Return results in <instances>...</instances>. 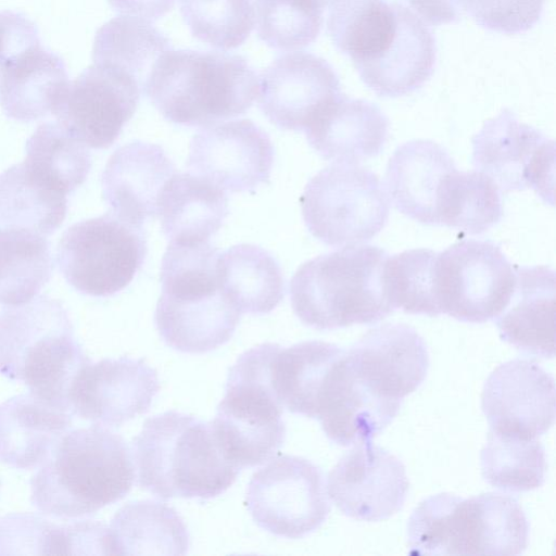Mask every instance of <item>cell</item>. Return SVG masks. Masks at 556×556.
I'll return each mask as SVG.
<instances>
[{"label":"cell","instance_id":"obj_31","mask_svg":"<svg viewBox=\"0 0 556 556\" xmlns=\"http://www.w3.org/2000/svg\"><path fill=\"white\" fill-rule=\"evenodd\" d=\"M111 555H185L187 527L177 511L160 502L123 506L109 527Z\"/></svg>","mask_w":556,"mask_h":556},{"label":"cell","instance_id":"obj_35","mask_svg":"<svg viewBox=\"0 0 556 556\" xmlns=\"http://www.w3.org/2000/svg\"><path fill=\"white\" fill-rule=\"evenodd\" d=\"M170 49L169 39L149 21L121 15L98 29L92 60L93 63L111 65L130 75L143 92L154 64Z\"/></svg>","mask_w":556,"mask_h":556},{"label":"cell","instance_id":"obj_26","mask_svg":"<svg viewBox=\"0 0 556 556\" xmlns=\"http://www.w3.org/2000/svg\"><path fill=\"white\" fill-rule=\"evenodd\" d=\"M448 152L429 139L400 146L386 169V191L390 203L403 215L425 225H437L440 187L455 169Z\"/></svg>","mask_w":556,"mask_h":556},{"label":"cell","instance_id":"obj_18","mask_svg":"<svg viewBox=\"0 0 556 556\" xmlns=\"http://www.w3.org/2000/svg\"><path fill=\"white\" fill-rule=\"evenodd\" d=\"M481 408L490 430L536 439L555 421L554 378L533 361L506 362L485 380Z\"/></svg>","mask_w":556,"mask_h":556},{"label":"cell","instance_id":"obj_6","mask_svg":"<svg viewBox=\"0 0 556 556\" xmlns=\"http://www.w3.org/2000/svg\"><path fill=\"white\" fill-rule=\"evenodd\" d=\"M89 361L59 300L39 295L0 313V372L30 393L70 410L68 388Z\"/></svg>","mask_w":556,"mask_h":556},{"label":"cell","instance_id":"obj_13","mask_svg":"<svg viewBox=\"0 0 556 556\" xmlns=\"http://www.w3.org/2000/svg\"><path fill=\"white\" fill-rule=\"evenodd\" d=\"M471 143L473 166L501 191L533 189L554 204V140L504 109L484 122Z\"/></svg>","mask_w":556,"mask_h":556},{"label":"cell","instance_id":"obj_28","mask_svg":"<svg viewBox=\"0 0 556 556\" xmlns=\"http://www.w3.org/2000/svg\"><path fill=\"white\" fill-rule=\"evenodd\" d=\"M511 305L497 316L501 338L529 354H555V273L547 266H516Z\"/></svg>","mask_w":556,"mask_h":556},{"label":"cell","instance_id":"obj_11","mask_svg":"<svg viewBox=\"0 0 556 556\" xmlns=\"http://www.w3.org/2000/svg\"><path fill=\"white\" fill-rule=\"evenodd\" d=\"M433 286L441 314L460 321L484 323L508 306L516 270L498 245L464 240L437 254Z\"/></svg>","mask_w":556,"mask_h":556},{"label":"cell","instance_id":"obj_32","mask_svg":"<svg viewBox=\"0 0 556 556\" xmlns=\"http://www.w3.org/2000/svg\"><path fill=\"white\" fill-rule=\"evenodd\" d=\"M218 277L222 292L241 314H267L283 299L280 266L258 245L241 243L222 252Z\"/></svg>","mask_w":556,"mask_h":556},{"label":"cell","instance_id":"obj_20","mask_svg":"<svg viewBox=\"0 0 556 556\" xmlns=\"http://www.w3.org/2000/svg\"><path fill=\"white\" fill-rule=\"evenodd\" d=\"M345 355L355 375L369 389L393 400L414 392L429 368L424 339L405 324H384L370 329Z\"/></svg>","mask_w":556,"mask_h":556},{"label":"cell","instance_id":"obj_16","mask_svg":"<svg viewBox=\"0 0 556 556\" xmlns=\"http://www.w3.org/2000/svg\"><path fill=\"white\" fill-rule=\"evenodd\" d=\"M409 481L403 463L371 441L355 444L327 479V493L338 509L362 521H381L403 506Z\"/></svg>","mask_w":556,"mask_h":556},{"label":"cell","instance_id":"obj_19","mask_svg":"<svg viewBox=\"0 0 556 556\" xmlns=\"http://www.w3.org/2000/svg\"><path fill=\"white\" fill-rule=\"evenodd\" d=\"M340 94L330 64L307 52L279 56L258 78V106L281 129L304 130Z\"/></svg>","mask_w":556,"mask_h":556},{"label":"cell","instance_id":"obj_1","mask_svg":"<svg viewBox=\"0 0 556 556\" xmlns=\"http://www.w3.org/2000/svg\"><path fill=\"white\" fill-rule=\"evenodd\" d=\"M327 30L363 83L380 97L407 94L432 75V33L397 0H330Z\"/></svg>","mask_w":556,"mask_h":556},{"label":"cell","instance_id":"obj_40","mask_svg":"<svg viewBox=\"0 0 556 556\" xmlns=\"http://www.w3.org/2000/svg\"><path fill=\"white\" fill-rule=\"evenodd\" d=\"M437 254L430 249H413L388 256L384 285L393 308H402L408 314H441L433 286Z\"/></svg>","mask_w":556,"mask_h":556},{"label":"cell","instance_id":"obj_45","mask_svg":"<svg viewBox=\"0 0 556 556\" xmlns=\"http://www.w3.org/2000/svg\"><path fill=\"white\" fill-rule=\"evenodd\" d=\"M426 23L432 26L454 23L460 12L454 0H404Z\"/></svg>","mask_w":556,"mask_h":556},{"label":"cell","instance_id":"obj_4","mask_svg":"<svg viewBox=\"0 0 556 556\" xmlns=\"http://www.w3.org/2000/svg\"><path fill=\"white\" fill-rule=\"evenodd\" d=\"M143 93L172 123L210 126L244 114L257 98L258 77L238 54L170 49L154 64Z\"/></svg>","mask_w":556,"mask_h":556},{"label":"cell","instance_id":"obj_10","mask_svg":"<svg viewBox=\"0 0 556 556\" xmlns=\"http://www.w3.org/2000/svg\"><path fill=\"white\" fill-rule=\"evenodd\" d=\"M147 251L144 229L108 212L72 225L59 241L56 262L76 290L109 296L130 283Z\"/></svg>","mask_w":556,"mask_h":556},{"label":"cell","instance_id":"obj_24","mask_svg":"<svg viewBox=\"0 0 556 556\" xmlns=\"http://www.w3.org/2000/svg\"><path fill=\"white\" fill-rule=\"evenodd\" d=\"M241 313L222 290L212 293L167 295L161 293L154 321L165 343L184 353H205L226 343Z\"/></svg>","mask_w":556,"mask_h":556},{"label":"cell","instance_id":"obj_42","mask_svg":"<svg viewBox=\"0 0 556 556\" xmlns=\"http://www.w3.org/2000/svg\"><path fill=\"white\" fill-rule=\"evenodd\" d=\"M0 554L72 555L71 525H55L30 514L0 519Z\"/></svg>","mask_w":556,"mask_h":556},{"label":"cell","instance_id":"obj_47","mask_svg":"<svg viewBox=\"0 0 556 556\" xmlns=\"http://www.w3.org/2000/svg\"><path fill=\"white\" fill-rule=\"evenodd\" d=\"M319 4H321L324 8H326L330 0H316Z\"/></svg>","mask_w":556,"mask_h":556},{"label":"cell","instance_id":"obj_29","mask_svg":"<svg viewBox=\"0 0 556 556\" xmlns=\"http://www.w3.org/2000/svg\"><path fill=\"white\" fill-rule=\"evenodd\" d=\"M156 214L169 241H210L228 215V198L199 175L174 174L160 191Z\"/></svg>","mask_w":556,"mask_h":556},{"label":"cell","instance_id":"obj_27","mask_svg":"<svg viewBox=\"0 0 556 556\" xmlns=\"http://www.w3.org/2000/svg\"><path fill=\"white\" fill-rule=\"evenodd\" d=\"M70 81L63 60L33 46L0 68V105L15 121L31 122L54 114Z\"/></svg>","mask_w":556,"mask_h":556},{"label":"cell","instance_id":"obj_14","mask_svg":"<svg viewBox=\"0 0 556 556\" xmlns=\"http://www.w3.org/2000/svg\"><path fill=\"white\" fill-rule=\"evenodd\" d=\"M141 92L130 75L111 65L93 63L70 83L53 115L85 146L106 149L135 114Z\"/></svg>","mask_w":556,"mask_h":556},{"label":"cell","instance_id":"obj_43","mask_svg":"<svg viewBox=\"0 0 556 556\" xmlns=\"http://www.w3.org/2000/svg\"><path fill=\"white\" fill-rule=\"evenodd\" d=\"M477 24L502 34L530 29L539 20L544 0H454Z\"/></svg>","mask_w":556,"mask_h":556},{"label":"cell","instance_id":"obj_3","mask_svg":"<svg viewBox=\"0 0 556 556\" xmlns=\"http://www.w3.org/2000/svg\"><path fill=\"white\" fill-rule=\"evenodd\" d=\"M131 444L138 484L163 500L215 497L240 471L224 457L210 422L176 410L146 419Z\"/></svg>","mask_w":556,"mask_h":556},{"label":"cell","instance_id":"obj_5","mask_svg":"<svg viewBox=\"0 0 556 556\" xmlns=\"http://www.w3.org/2000/svg\"><path fill=\"white\" fill-rule=\"evenodd\" d=\"M384 250L351 244L302 264L290 281L299 319L319 330L372 324L393 312L384 285Z\"/></svg>","mask_w":556,"mask_h":556},{"label":"cell","instance_id":"obj_9","mask_svg":"<svg viewBox=\"0 0 556 556\" xmlns=\"http://www.w3.org/2000/svg\"><path fill=\"white\" fill-rule=\"evenodd\" d=\"M300 204L309 232L330 247L372 239L390 213L379 177L352 163H333L318 172L305 186Z\"/></svg>","mask_w":556,"mask_h":556},{"label":"cell","instance_id":"obj_25","mask_svg":"<svg viewBox=\"0 0 556 556\" xmlns=\"http://www.w3.org/2000/svg\"><path fill=\"white\" fill-rule=\"evenodd\" d=\"M73 422V414L30 392L0 404V460L16 469L39 467Z\"/></svg>","mask_w":556,"mask_h":556},{"label":"cell","instance_id":"obj_12","mask_svg":"<svg viewBox=\"0 0 556 556\" xmlns=\"http://www.w3.org/2000/svg\"><path fill=\"white\" fill-rule=\"evenodd\" d=\"M245 504L260 528L288 539L315 531L330 511L321 470L306 458L287 454L252 476Z\"/></svg>","mask_w":556,"mask_h":556},{"label":"cell","instance_id":"obj_37","mask_svg":"<svg viewBox=\"0 0 556 556\" xmlns=\"http://www.w3.org/2000/svg\"><path fill=\"white\" fill-rule=\"evenodd\" d=\"M23 162L37 176L65 194L85 182L91 167L87 146L58 122L38 126L26 142Z\"/></svg>","mask_w":556,"mask_h":556},{"label":"cell","instance_id":"obj_2","mask_svg":"<svg viewBox=\"0 0 556 556\" xmlns=\"http://www.w3.org/2000/svg\"><path fill=\"white\" fill-rule=\"evenodd\" d=\"M136 470L126 441L106 427L70 430L30 479V501L43 515L74 519L122 500Z\"/></svg>","mask_w":556,"mask_h":556},{"label":"cell","instance_id":"obj_36","mask_svg":"<svg viewBox=\"0 0 556 556\" xmlns=\"http://www.w3.org/2000/svg\"><path fill=\"white\" fill-rule=\"evenodd\" d=\"M502 214L500 189L484 173L455 168L444 178L437 201V225L478 235L497 224Z\"/></svg>","mask_w":556,"mask_h":556},{"label":"cell","instance_id":"obj_15","mask_svg":"<svg viewBox=\"0 0 556 556\" xmlns=\"http://www.w3.org/2000/svg\"><path fill=\"white\" fill-rule=\"evenodd\" d=\"M160 390L156 370L143 358L87 362L67 392L71 413L102 427H118L148 412Z\"/></svg>","mask_w":556,"mask_h":556},{"label":"cell","instance_id":"obj_22","mask_svg":"<svg viewBox=\"0 0 556 556\" xmlns=\"http://www.w3.org/2000/svg\"><path fill=\"white\" fill-rule=\"evenodd\" d=\"M176 168L157 144L140 140L118 148L102 173V194L119 219L142 227L156 214V201Z\"/></svg>","mask_w":556,"mask_h":556},{"label":"cell","instance_id":"obj_33","mask_svg":"<svg viewBox=\"0 0 556 556\" xmlns=\"http://www.w3.org/2000/svg\"><path fill=\"white\" fill-rule=\"evenodd\" d=\"M66 210V194L38 177L24 162L0 174L1 224L48 237L61 226Z\"/></svg>","mask_w":556,"mask_h":556},{"label":"cell","instance_id":"obj_21","mask_svg":"<svg viewBox=\"0 0 556 556\" xmlns=\"http://www.w3.org/2000/svg\"><path fill=\"white\" fill-rule=\"evenodd\" d=\"M402 400L381 396L351 368L345 351L320 392L316 419L325 434L343 446L371 441L396 416Z\"/></svg>","mask_w":556,"mask_h":556},{"label":"cell","instance_id":"obj_41","mask_svg":"<svg viewBox=\"0 0 556 556\" xmlns=\"http://www.w3.org/2000/svg\"><path fill=\"white\" fill-rule=\"evenodd\" d=\"M180 13L197 39L225 50L243 43L254 26L251 0H180Z\"/></svg>","mask_w":556,"mask_h":556},{"label":"cell","instance_id":"obj_39","mask_svg":"<svg viewBox=\"0 0 556 556\" xmlns=\"http://www.w3.org/2000/svg\"><path fill=\"white\" fill-rule=\"evenodd\" d=\"M253 10L258 38L270 48L291 51L317 38L325 8L316 0H255Z\"/></svg>","mask_w":556,"mask_h":556},{"label":"cell","instance_id":"obj_44","mask_svg":"<svg viewBox=\"0 0 556 556\" xmlns=\"http://www.w3.org/2000/svg\"><path fill=\"white\" fill-rule=\"evenodd\" d=\"M36 25L21 13L0 11V68L12 56L39 45Z\"/></svg>","mask_w":556,"mask_h":556},{"label":"cell","instance_id":"obj_34","mask_svg":"<svg viewBox=\"0 0 556 556\" xmlns=\"http://www.w3.org/2000/svg\"><path fill=\"white\" fill-rule=\"evenodd\" d=\"M52 271L47 237L0 223V304L29 302L50 280Z\"/></svg>","mask_w":556,"mask_h":556},{"label":"cell","instance_id":"obj_38","mask_svg":"<svg viewBox=\"0 0 556 556\" xmlns=\"http://www.w3.org/2000/svg\"><path fill=\"white\" fill-rule=\"evenodd\" d=\"M481 473L492 486L528 492L544 483L545 452L536 439H522L490 430L480 453Z\"/></svg>","mask_w":556,"mask_h":556},{"label":"cell","instance_id":"obj_30","mask_svg":"<svg viewBox=\"0 0 556 556\" xmlns=\"http://www.w3.org/2000/svg\"><path fill=\"white\" fill-rule=\"evenodd\" d=\"M344 351L325 341H304L282 349L270 359V384L283 408L316 418L323 387Z\"/></svg>","mask_w":556,"mask_h":556},{"label":"cell","instance_id":"obj_46","mask_svg":"<svg viewBox=\"0 0 556 556\" xmlns=\"http://www.w3.org/2000/svg\"><path fill=\"white\" fill-rule=\"evenodd\" d=\"M112 8L124 15L154 21L166 14L175 0H108Z\"/></svg>","mask_w":556,"mask_h":556},{"label":"cell","instance_id":"obj_7","mask_svg":"<svg viewBox=\"0 0 556 556\" xmlns=\"http://www.w3.org/2000/svg\"><path fill=\"white\" fill-rule=\"evenodd\" d=\"M529 525L511 496L488 492L463 498L452 493L419 503L407 522L413 555H495L525 552Z\"/></svg>","mask_w":556,"mask_h":556},{"label":"cell","instance_id":"obj_17","mask_svg":"<svg viewBox=\"0 0 556 556\" xmlns=\"http://www.w3.org/2000/svg\"><path fill=\"white\" fill-rule=\"evenodd\" d=\"M274 147L251 119L210 125L190 143L187 166L193 174L230 192L269 185Z\"/></svg>","mask_w":556,"mask_h":556},{"label":"cell","instance_id":"obj_23","mask_svg":"<svg viewBox=\"0 0 556 556\" xmlns=\"http://www.w3.org/2000/svg\"><path fill=\"white\" fill-rule=\"evenodd\" d=\"M304 131L311 147L325 160L357 164L381 152L389 121L376 104L341 93Z\"/></svg>","mask_w":556,"mask_h":556},{"label":"cell","instance_id":"obj_8","mask_svg":"<svg viewBox=\"0 0 556 556\" xmlns=\"http://www.w3.org/2000/svg\"><path fill=\"white\" fill-rule=\"evenodd\" d=\"M276 348L277 343H262L238 357L210 421L220 452L238 469L266 463L286 438L283 407L270 384V359Z\"/></svg>","mask_w":556,"mask_h":556}]
</instances>
